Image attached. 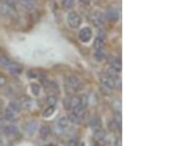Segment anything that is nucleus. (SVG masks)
<instances>
[{"mask_svg": "<svg viewBox=\"0 0 176 146\" xmlns=\"http://www.w3.org/2000/svg\"><path fill=\"white\" fill-rule=\"evenodd\" d=\"M79 87H80V82H79V79L76 75H72L70 77H68L65 85V88L68 94H73L79 89Z\"/></svg>", "mask_w": 176, "mask_h": 146, "instance_id": "nucleus-1", "label": "nucleus"}, {"mask_svg": "<svg viewBox=\"0 0 176 146\" xmlns=\"http://www.w3.org/2000/svg\"><path fill=\"white\" fill-rule=\"evenodd\" d=\"M67 23L68 26H70L71 29L76 30V29L79 28V26H80V24H81V18L76 12L72 11V12L68 13V15Z\"/></svg>", "mask_w": 176, "mask_h": 146, "instance_id": "nucleus-2", "label": "nucleus"}, {"mask_svg": "<svg viewBox=\"0 0 176 146\" xmlns=\"http://www.w3.org/2000/svg\"><path fill=\"white\" fill-rule=\"evenodd\" d=\"M117 79H119V77H111V75L105 73V75H103L102 78H101V83L106 88L114 89L115 88V82Z\"/></svg>", "mask_w": 176, "mask_h": 146, "instance_id": "nucleus-3", "label": "nucleus"}, {"mask_svg": "<svg viewBox=\"0 0 176 146\" xmlns=\"http://www.w3.org/2000/svg\"><path fill=\"white\" fill-rule=\"evenodd\" d=\"M92 36H93L92 30L88 28V26H84V28H82L78 32V39L83 43L89 42L90 40H91Z\"/></svg>", "mask_w": 176, "mask_h": 146, "instance_id": "nucleus-4", "label": "nucleus"}, {"mask_svg": "<svg viewBox=\"0 0 176 146\" xmlns=\"http://www.w3.org/2000/svg\"><path fill=\"white\" fill-rule=\"evenodd\" d=\"M105 17L110 22H116L119 19V12L114 7H109L106 10Z\"/></svg>", "mask_w": 176, "mask_h": 146, "instance_id": "nucleus-5", "label": "nucleus"}, {"mask_svg": "<svg viewBox=\"0 0 176 146\" xmlns=\"http://www.w3.org/2000/svg\"><path fill=\"white\" fill-rule=\"evenodd\" d=\"M4 69H6L9 73H11L13 75H20L21 73L23 72V67L21 66L20 64L15 63V62H11V61L7 64V66L5 67Z\"/></svg>", "mask_w": 176, "mask_h": 146, "instance_id": "nucleus-6", "label": "nucleus"}, {"mask_svg": "<svg viewBox=\"0 0 176 146\" xmlns=\"http://www.w3.org/2000/svg\"><path fill=\"white\" fill-rule=\"evenodd\" d=\"M91 21L96 26H102L104 25V15L100 11H94L91 14Z\"/></svg>", "mask_w": 176, "mask_h": 146, "instance_id": "nucleus-7", "label": "nucleus"}, {"mask_svg": "<svg viewBox=\"0 0 176 146\" xmlns=\"http://www.w3.org/2000/svg\"><path fill=\"white\" fill-rule=\"evenodd\" d=\"M0 12L5 16H8V17H13V16H16L15 8L9 6V5H6V4L0 3Z\"/></svg>", "mask_w": 176, "mask_h": 146, "instance_id": "nucleus-8", "label": "nucleus"}, {"mask_svg": "<svg viewBox=\"0 0 176 146\" xmlns=\"http://www.w3.org/2000/svg\"><path fill=\"white\" fill-rule=\"evenodd\" d=\"M3 132L5 133V136H17L19 133V131H18V128L16 126H13V125H9V126H6L4 128Z\"/></svg>", "mask_w": 176, "mask_h": 146, "instance_id": "nucleus-9", "label": "nucleus"}, {"mask_svg": "<svg viewBox=\"0 0 176 146\" xmlns=\"http://www.w3.org/2000/svg\"><path fill=\"white\" fill-rule=\"evenodd\" d=\"M36 128H37V123L35 121L28 122L25 125V131L28 132L29 136H33V134L35 132Z\"/></svg>", "mask_w": 176, "mask_h": 146, "instance_id": "nucleus-10", "label": "nucleus"}, {"mask_svg": "<svg viewBox=\"0 0 176 146\" xmlns=\"http://www.w3.org/2000/svg\"><path fill=\"white\" fill-rule=\"evenodd\" d=\"M85 109H86V107L82 106L80 103H79V105L76 106V107L73 109V113H74V114H76V115L79 119H80L81 121H82L83 119H84V117H85V113H86Z\"/></svg>", "mask_w": 176, "mask_h": 146, "instance_id": "nucleus-11", "label": "nucleus"}, {"mask_svg": "<svg viewBox=\"0 0 176 146\" xmlns=\"http://www.w3.org/2000/svg\"><path fill=\"white\" fill-rule=\"evenodd\" d=\"M21 5L25 10H33L36 6L35 0H21Z\"/></svg>", "mask_w": 176, "mask_h": 146, "instance_id": "nucleus-12", "label": "nucleus"}, {"mask_svg": "<svg viewBox=\"0 0 176 146\" xmlns=\"http://www.w3.org/2000/svg\"><path fill=\"white\" fill-rule=\"evenodd\" d=\"M104 46H105V39H101V37H99V36L96 37V39L94 40V49H95V51L96 52L103 51Z\"/></svg>", "mask_w": 176, "mask_h": 146, "instance_id": "nucleus-13", "label": "nucleus"}, {"mask_svg": "<svg viewBox=\"0 0 176 146\" xmlns=\"http://www.w3.org/2000/svg\"><path fill=\"white\" fill-rule=\"evenodd\" d=\"M8 109L15 112L16 114H18L22 111V106H21L20 101H11L8 105Z\"/></svg>", "mask_w": 176, "mask_h": 146, "instance_id": "nucleus-14", "label": "nucleus"}, {"mask_svg": "<svg viewBox=\"0 0 176 146\" xmlns=\"http://www.w3.org/2000/svg\"><path fill=\"white\" fill-rule=\"evenodd\" d=\"M21 106H22V109L25 110H29L31 106H33V101L29 97H23L22 99L20 100Z\"/></svg>", "mask_w": 176, "mask_h": 146, "instance_id": "nucleus-15", "label": "nucleus"}, {"mask_svg": "<svg viewBox=\"0 0 176 146\" xmlns=\"http://www.w3.org/2000/svg\"><path fill=\"white\" fill-rule=\"evenodd\" d=\"M110 65H111V68H113V69L116 70V71H119L120 73V71H121V62H120V60L119 58H115V57L111 58Z\"/></svg>", "mask_w": 176, "mask_h": 146, "instance_id": "nucleus-16", "label": "nucleus"}, {"mask_svg": "<svg viewBox=\"0 0 176 146\" xmlns=\"http://www.w3.org/2000/svg\"><path fill=\"white\" fill-rule=\"evenodd\" d=\"M94 139L96 141H100V140H102L106 137V132L102 128H98L97 131L94 132V136H93Z\"/></svg>", "mask_w": 176, "mask_h": 146, "instance_id": "nucleus-17", "label": "nucleus"}, {"mask_svg": "<svg viewBox=\"0 0 176 146\" xmlns=\"http://www.w3.org/2000/svg\"><path fill=\"white\" fill-rule=\"evenodd\" d=\"M16 115H17V114H16L15 112L11 111L7 108V110L5 111V113H4V118H5V120H7L9 122H14L16 120Z\"/></svg>", "mask_w": 176, "mask_h": 146, "instance_id": "nucleus-18", "label": "nucleus"}, {"mask_svg": "<svg viewBox=\"0 0 176 146\" xmlns=\"http://www.w3.org/2000/svg\"><path fill=\"white\" fill-rule=\"evenodd\" d=\"M68 117L63 116L58 120V128H60L61 129H65L68 127Z\"/></svg>", "mask_w": 176, "mask_h": 146, "instance_id": "nucleus-19", "label": "nucleus"}, {"mask_svg": "<svg viewBox=\"0 0 176 146\" xmlns=\"http://www.w3.org/2000/svg\"><path fill=\"white\" fill-rule=\"evenodd\" d=\"M89 126L95 128H97L100 126V118L98 116H92L91 118H90V120H89Z\"/></svg>", "mask_w": 176, "mask_h": 146, "instance_id": "nucleus-20", "label": "nucleus"}, {"mask_svg": "<svg viewBox=\"0 0 176 146\" xmlns=\"http://www.w3.org/2000/svg\"><path fill=\"white\" fill-rule=\"evenodd\" d=\"M50 134V128L46 127V126H42L40 128H39V136L41 138H46L49 136Z\"/></svg>", "mask_w": 176, "mask_h": 146, "instance_id": "nucleus-21", "label": "nucleus"}, {"mask_svg": "<svg viewBox=\"0 0 176 146\" xmlns=\"http://www.w3.org/2000/svg\"><path fill=\"white\" fill-rule=\"evenodd\" d=\"M54 112H55V107L54 106H49L43 111V113H42V116H43L44 118H49L50 116H52L53 114H54Z\"/></svg>", "mask_w": 176, "mask_h": 146, "instance_id": "nucleus-22", "label": "nucleus"}, {"mask_svg": "<svg viewBox=\"0 0 176 146\" xmlns=\"http://www.w3.org/2000/svg\"><path fill=\"white\" fill-rule=\"evenodd\" d=\"M79 103H80V98H79L78 96H76V95L71 96V108L72 109H74L76 106L79 105Z\"/></svg>", "mask_w": 176, "mask_h": 146, "instance_id": "nucleus-23", "label": "nucleus"}, {"mask_svg": "<svg viewBox=\"0 0 176 146\" xmlns=\"http://www.w3.org/2000/svg\"><path fill=\"white\" fill-rule=\"evenodd\" d=\"M68 122H71V123H72V124H74V125H76V124H79L81 122V120L79 119L74 113L72 112V113H71L70 115H68Z\"/></svg>", "mask_w": 176, "mask_h": 146, "instance_id": "nucleus-24", "label": "nucleus"}, {"mask_svg": "<svg viewBox=\"0 0 176 146\" xmlns=\"http://www.w3.org/2000/svg\"><path fill=\"white\" fill-rule=\"evenodd\" d=\"M119 124H117L115 120L110 121V123H109V129H110L111 132H116L117 129H119Z\"/></svg>", "mask_w": 176, "mask_h": 146, "instance_id": "nucleus-25", "label": "nucleus"}, {"mask_svg": "<svg viewBox=\"0 0 176 146\" xmlns=\"http://www.w3.org/2000/svg\"><path fill=\"white\" fill-rule=\"evenodd\" d=\"M46 101H47V103L49 106H55L57 103V98L54 95H49V96H47Z\"/></svg>", "mask_w": 176, "mask_h": 146, "instance_id": "nucleus-26", "label": "nucleus"}, {"mask_svg": "<svg viewBox=\"0 0 176 146\" xmlns=\"http://www.w3.org/2000/svg\"><path fill=\"white\" fill-rule=\"evenodd\" d=\"M30 90H31V92H33V95L37 96L39 94V91H40V86L38 84H36V83H33V84H31L30 85Z\"/></svg>", "mask_w": 176, "mask_h": 146, "instance_id": "nucleus-27", "label": "nucleus"}, {"mask_svg": "<svg viewBox=\"0 0 176 146\" xmlns=\"http://www.w3.org/2000/svg\"><path fill=\"white\" fill-rule=\"evenodd\" d=\"M74 2L76 0H64L63 1V5L64 7L67 8V9H71L74 6Z\"/></svg>", "mask_w": 176, "mask_h": 146, "instance_id": "nucleus-28", "label": "nucleus"}, {"mask_svg": "<svg viewBox=\"0 0 176 146\" xmlns=\"http://www.w3.org/2000/svg\"><path fill=\"white\" fill-rule=\"evenodd\" d=\"M63 104H64V107H65L66 110H72V108H71V96L66 97L63 101Z\"/></svg>", "mask_w": 176, "mask_h": 146, "instance_id": "nucleus-29", "label": "nucleus"}, {"mask_svg": "<svg viewBox=\"0 0 176 146\" xmlns=\"http://www.w3.org/2000/svg\"><path fill=\"white\" fill-rule=\"evenodd\" d=\"M10 62V60L8 58H6L5 56H3L2 54H0V66L1 67H3V68H5L7 66V64Z\"/></svg>", "mask_w": 176, "mask_h": 146, "instance_id": "nucleus-30", "label": "nucleus"}, {"mask_svg": "<svg viewBox=\"0 0 176 146\" xmlns=\"http://www.w3.org/2000/svg\"><path fill=\"white\" fill-rule=\"evenodd\" d=\"M95 58L97 59L98 61H102L103 59L105 58V53L104 51H98L95 53Z\"/></svg>", "mask_w": 176, "mask_h": 146, "instance_id": "nucleus-31", "label": "nucleus"}, {"mask_svg": "<svg viewBox=\"0 0 176 146\" xmlns=\"http://www.w3.org/2000/svg\"><path fill=\"white\" fill-rule=\"evenodd\" d=\"M0 3H2V4H6V5H9V6L14 7V8H15V5H16L15 0H0Z\"/></svg>", "mask_w": 176, "mask_h": 146, "instance_id": "nucleus-32", "label": "nucleus"}, {"mask_svg": "<svg viewBox=\"0 0 176 146\" xmlns=\"http://www.w3.org/2000/svg\"><path fill=\"white\" fill-rule=\"evenodd\" d=\"M6 84V79L3 75H0V86H3Z\"/></svg>", "mask_w": 176, "mask_h": 146, "instance_id": "nucleus-33", "label": "nucleus"}, {"mask_svg": "<svg viewBox=\"0 0 176 146\" xmlns=\"http://www.w3.org/2000/svg\"><path fill=\"white\" fill-rule=\"evenodd\" d=\"M68 146H77V141L74 139H72L70 142H68Z\"/></svg>", "mask_w": 176, "mask_h": 146, "instance_id": "nucleus-34", "label": "nucleus"}, {"mask_svg": "<svg viewBox=\"0 0 176 146\" xmlns=\"http://www.w3.org/2000/svg\"><path fill=\"white\" fill-rule=\"evenodd\" d=\"M78 1L83 5H89L90 3V0H78Z\"/></svg>", "mask_w": 176, "mask_h": 146, "instance_id": "nucleus-35", "label": "nucleus"}, {"mask_svg": "<svg viewBox=\"0 0 176 146\" xmlns=\"http://www.w3.org/2000/svg\"><path fill=\"white\" fill-rule=\"evenodd\" d=\"M94 146H102V145H101V144H100L99 142H96V143L94 144Z\"/></svg>", "mask_w": 176, "mask_h": 146, "instance_id": "nucleus-36", "label": "nucleus"}, {"mask_svg": "<svg viewBox=\"0 0 176 146\" xmlns=\"http://www.w3.org/2000/svg\"><path fill=\"white\" fill-rule=\"evenodd\" d=\"M1 105H2V100H1V98H0V107H1Z\"/></svg>", "mask_w": 176, "mask_h": 146, "instance_id": "nucleus-37", "label": "nucleus"}, {"mask_svg": "<svg viewBox=\"0 0 176 146\" xmlns=\"http://www.w3.org/2000/svg\"><path fill=\"white\" fill-rule=\"evenodd\" d=\"M45 146H55V145H53V144H48V145H45Z\"/></svg>", "mask_w": 176, "mask_h": 146, "instance_id": "nucleus-38", "label": "nucleus"}]
</instances>
